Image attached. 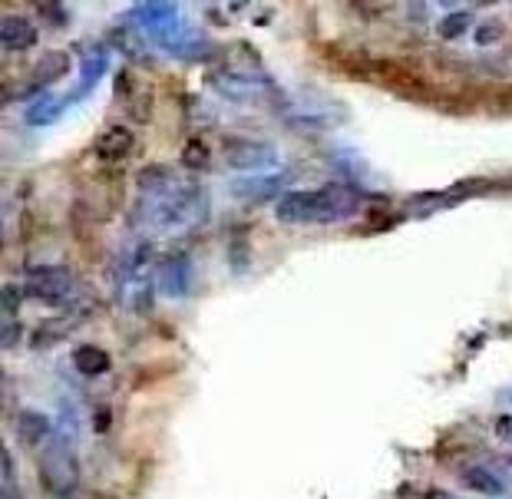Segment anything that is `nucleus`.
<instances>
[{"instance_id":"nucleus-1","label":"nucleus","mask_w":512,"mask_h":499,"mask_svg":"<svg viewBox=\"0 0 512 499\" xmlns=\"http://www.w3.org/2000/svg\"><path fill=\"white\" fill-rule=\"evenodd\" d=\"M354 209V199L347 189H318V192H294L285 195L278 205V219L281 222H334L344 219Z\"/></svg>"},{"instance_id":"nucleus-2","label":"nucleus","mask_w":512,"mask_h":499,"mask_svg":"<svg viewBox=\"0 0 512 499\" xmlns=\"http://www.w3.org/2000/svg\"><path fill=\"white\" fill-rule=\"evenodd\" d=\"M374 77L397 90L403 96H413V100H433L437 90L430 86V80L423 77L417 67H410L407 60H394V57H374Z\"/></svg>"},{"instance_id":"nucleus-3","label":"nucleus","mask_w":512,"mask_h":499,"mask_svg":"<svg viewBox=\"0 0 512 499\" xmlns=\"http://www.w3.org/2000/svg\"><path fill=\"white\" fill-rule=\"evenodd\" d=\"M133 149H136V133L123 123L103 126L93 139V153L100 162H106V166H116V162L129 159L133 156Z\"/></svg>"},{"instance_id":"nucleus-4","label":"nucleus","mask_w":512,"mask_h":499,"mask_svg":"<svg viewBox=\"0 0 512 499\" xmlns=\"http://www.w3.org/2000/svg\"><path fill=\"white\" fill-rule=\"evenodd\" d=\"M37 27L27 14H7L0 24V47L7 53H27L37 47Z\"/></svg>"},{"instance_id":"nucleus-5","label":"nucleus","mask_w":512,"mask_h":499,"mask_svg":"<svg viewBox=\"0 0 512 499\" xmlns=\"http://www.w3.org/2000/svg\"><path fill=\"white\" fill-rule=\"evenodd\" d=\"M17 433H20V443H24V447L37 450L40 443H47V437H50V420L37 414V410H24L17 420Z\"/></svg>"},{"instance_id":"nucleus-6","label":"nucleus","mask_w":512,"mask_h":499,"mask_svg":"<svg viewBox=\"0 0 512 499\" xmlns=\"http://www.w3.org/2000/svg\"><path fill=\"white\" fill-rule=\"evenodd\" d=\"M73 364H76V371L96 377V374L110 371V354H106L103 347H96V344H80L73 351Z\"/></svg>"},{"instance_id":"nucleus-7","label":"nucleus","mask_w":512,"mask_h":499,"mask_svg":"<svg viewBox=\"0 0 512 499\" xmlns=\"http://www.w3.org/2000/svg\"><path fill=\"white\" fill-rule=\"evenodd\" d=\"M460 480H463L466 490H473L476 496H503L506 493L503 480L493 476L489 470H483V466H470V470H466Z\"/></svg>"},{"instance_id":"nucleus-8","label":"nucleus","mask_w":512,"mask_h":499,"mask_svg":"<svg viewBox=\"0 0 512 499\" xmlns=\"http://www.w3.org/2000/svg\"><path fill=\"white\" fill-rule=\"evenodd\" d=\"M209 162H212V149L205 139H189V143L182 146V166L185 169H192V172H202V169H209Z\"/></svg>"},{"instance_id":"nucleus-9","label":"nucleus","mask_w":512,"mask_h":499,"mask_svg":"<svg viewBox=\"0 0 512 499\" xmlns=\"http://www.w3.org/2000/svg\"><path fill=\"white\" fill-rule=\"evenodd\" d=\"M470 27H473V14H466V10H456V14H446L440 20V37L443 40H456V37H463Z\"/></svg>"},{"instance_id":"nucleus-10","label":"nucleus","mask_w":512,"mask_h":499,"mask_svg":"<svg viewBox=\"0 0 512 499\" xmlns=\"http://www.w3.org/2000/svg\"><path fill=\"white\" fill-rule=\"evenodd\" d=\"M503 34H506V27L499 24V20H483V24L473 30V40L479 43V47H489V43H496Z\"/></svg>"},{"instance_id":"nucleus-11","label":"nucleus","mask_w":512,"mask_h":499,"mask_svg":"<svg viewBox=\"0 0 512 499\" xmlns=\"http://www.w3.org/2000/svg\"><path fill=\"white\" fill-rule=\"evenodd\" d=\"M486 100H493V110L499 113H512V83H503V86H489L483 90Z\"/></svg>"},{"instance_id":"nucleus-12","label":"nucleus","mask_w":512,"mask_h":499,"mask_svg":"<svg viewBox=\"0 0 512 499\" xmlns=\"http://www.w3.org/2000/svg\"><path fill=\"white\" fill-rule=\"evenodd\" d=\"M17 301H20L17 288H14V285H7V288H4V308H7V321L14 318V311H17Z\"/></svg>"},{"instance_id":"nucleus-13","label":"nucleus","mask_w":512,"mask_h":499,"mask_svg":"<svg viewBox=\"0 0 512 499\" xmlns=\"http://www.w3.org/2000/svg\"><path fill=\"white\" fill-rule=\"evenodd\" d=\"M17 334H24V328H20V324H14V321H7L4 324V347H7V351L17 344Z\"/></svg>"},{"instance_id":"nucleus-14","label":"nucleus","mask_w":512,"mask_h":499,"mask_svg":"<svg viewBox=\"0 0 512 499\" xmlns=\"http://www.w3.org/2000/svg\"><path fill=\"white\" fill-rule=\"evenodd\" d=\"M93 427H96V433H106V430H110V410H96V423H93Z\"/></svg>"},{"instance_id":"nucleus-15","label":"nucleus","mask_w":512,"mask_h":499,"mask_svg":"<svg viewBox=\"0 0 512 499\" xmlns=\"http://www.w3.org/2000/svg\"><path fill=\"white\" fill-rule=\"evenodd\" d=\"M14 483V457H10V450L4 447V486Z\"/></svg>"}]
</instances>
